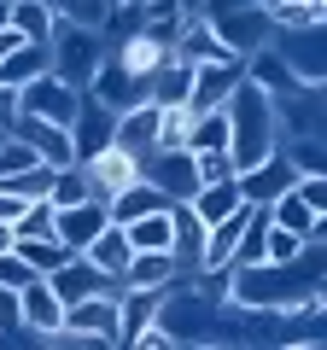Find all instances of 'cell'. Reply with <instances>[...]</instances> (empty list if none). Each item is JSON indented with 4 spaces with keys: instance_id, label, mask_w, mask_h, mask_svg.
<instances>
[{
    "instance_id": "obj_1",
    "label": "cell",
    "mask_w": 327,
    "mask_h": 350,
    "mask_svg": "<svg viewBox=\"0 0 327 350\" xmlns=\"http://www.w3.org/2000/svg\"><path fill=\"white\" fill-rule=\"evenodd\" d=\"M228 123H234V140H228V158H234V175L257 170L269 152H280V105L269 100L252 76H239L234 94H228Z\"/></svg>"
},
{
    "instance_id": "obj_2",
    "label": "cell",
    "mask_w": 327,
    "mask_h": 350,
    "mask_svg": "<svg viewBox=\"0 0 327 350\" xmlns=\"http://www.w3.org/2000/svg\"><path fill=\"white\" fill-rule=\"evenodd\" d=\"M53 76H64L70 88H88V76L100 70L105 59V36L94 24H76V18L59 12V24H53Z\"/></svg>"
},
{
    "instance_id": "obj_3",
    "label": "cell",
    "mask_w": 327,
    "mask_h": 350,
    "mask_svg": "<svg viewBox=\"0 0 327 350\" xmlns=\"http://www.w3.org/2000/svg\"><path fill=\"white\" fill-rule=\"evenodd\" d=\"M205 18L216 24V36H222L239 59L275 41V18H269L263 0H239V6H216V0H211V12H205Z\"/></svg>"
},
{
    "instance_id": "obj_4",
    "label": "cell",
    "mask_w": 327,
    "mask_h": 350,
    "mask_svg": "<svg viewBox=\"0 0 327 350\" xmlns=\"http://www.w3.org/2000/svg\"><path fill=\"white\" fill-rule=\"evenodd\" d=\"M18 100H24V111H29V117L70 129V123H76V111H82V88H70L64 76H53V70H47V76H36V82L18 88Z\"/></svg>"
},
{
    "instance_id": "obj_5",
    "label": "cell",
    "mask_w": 327,
    "mask_h": 350,
    "mask_svg": "<svg viewBox=\"0 0 327 350\" xmlns=\"http://www.w3.org/2000/svg\"><path fill=\"white\" fill-rule=\"evenodd\" d=\"M146 82H152V76H140L135 64H123L117 53H105L100 70L88 76V88H82V94H88V100H100V105H112V111H129V105L146 100Z\"/></svg>"
},
{
    "instance_id": "obj_6",
    "label": "cell",
    "mask_w": 327,
    "mask_h": 350,
    "mask_svg": "<svg viewBox=\"0 0 327 350\" xmlns=\"http://www.w3.org/2000/svg\"><path fill=\"white\" fill-rule=\"evenodd\" d=\"M140 175H146L164 199H193L199 193V170H193L187 146H158L152 158H140Z\"/></svg>"
},
{
    "instance_id": "obj_7",
    "label": "cell",
    "mask_w": 327,
    "mask_h": 350,
    "mask_svg": "<svg viewBox=\"0 0 327 350\" xmlns=\"http://www.w3.org/2000/svg\"><path fill=\"white\" fill-rule=\"evenodd\" d=\"M246 76H252L257 88H263L269 100H304V76H298V64L287 59V53H275V47H257V53H246Z\"/></svg>"
},
{
    "instance_id": "obj_8",
    "label": "cell",
    "mask_w": 327,
    "mask_h": 350,
    "mask_svg": "<svg viewBox=\"0 0 327 350\" xmlns=\"http://www.w3.org/2000/svg\"><path fill=\"white\" fill-rule=\"evenodd\" d=\"M112 140H117V111L82 94V111H76V123H70V158L88 163V158H100Z\"/></svg>"
},
{
    "instance_id": "obj_9",
    "label": "cell",
    "mask_w": 327,
    "mask_h": 350,
    "mask_svg": "<svg viewBox=\"0 0 327 350\" xmlns=\"http://www.w3.org/2000/svg\"><path fill=\"white\" fill-rule=\"evenodd\" d=\"M170 53L187 59V64H246L222 36H216L211 18H181V36H176V47H170Z\"/></svg>"
},
{
    "instance_id": "obj_10",
    "label": "cell",
    "mask_w": 327,
    "mask_h": 350,
    "mask_svg": "<svg viewBox=\"0 0 327 350\" xmlns=\"http://www.w3.org/2000/svg\"><path fill=\"white\" fill-rule=\"evenodd\" d=\"M18 304H24V327L41 338V345H53V338L64 333V298L47 286V275H41V280H29V286L18 292Z\"/></svg>"
},
{
    "instance_id": "obj_11",
    "label": "cell",
    "mask_w": 327,
    "mask_h": 350,
    "mask_svg": "<svg viewBox=\"0 0 327 350\" xmlns=\"http://www.w3.org/2000/svg\"><path fill=\"white\" fill-rule=\"evenodd\" d=\"M47 286L59 292L64 304H76V298H88V292H123V280H112L105 269H94V262L82 257V251H76V257H64L59 269L47 275Z\"/></svg>"
},
{
    "instance_id": "obj_12",
    "label": "cell",
    "mask_w": 327,
    "mask_h": 350,
    "mask_svg": "<svg viewBox=\"0 0 327 350\" xmlns=\"http://www.w3.org/2000/svg\"><path fill=\"white\" fill-rule=\"evenodd\" d=\"M88 181H94V199L112 204L129 181H140V158H135V152H123V146H105L100 158H88Z\"/></svg>"
},
{
    "instance_id": "obj_13",
    "label": "cell",
    "mask_w": 327,
    "mask_h": 350,
    "mask_svg": "<svg viewBox=\"0 0 327 350\" xmlns=\"http://www.w3.org/2000/svg\"><path fill=\"white\" fill-rule=\"evenodd\" d=\"M292 181H298L292 158H287V152H269V158L257 163V170H246V175H239V193H246V204H275L280 193L292 187Z\"/></svg>"
},
{
    "instance_id": "obj_14",
    "label": "cell",
    "mask_w": 327,
    "mask_h": 350,
    "mask_svg": "<svg viewBox=\"0 0 327 350\" xmlns=\"http://www.w3.org/2000/svg\"><path fill=\"white\" fill-rule=\"evenodd\" d=\"M239 76H246V64H193L187 111H216V105H228V94H234Z\"/></svg>"
},
{
    "instance_id": "obj_15",
    "label": "cell",
    "mask_w": 327,
    "mask_h": 350,
    "mask_svg": "<svg viewBox=\"0 0 327 350\" xmlns=\"http://www.w3.org/2000/svg\"><path fill=\"white\" fill-rule=\"evenodd\" d=\"M158 105L152 100H140V105H129V111H117V140L112 146H123V152H135V158H152L158 152Z\"/></svg>"
},
{
    "instance_id": "obj_16",
    "label": "cell",
    "mask_w": 327,
    "mask_h": 350,
    "mask_svg": "<svg viewBox=\"0 0 327 350\" xmlns=\"http://www.w3.org/2000/svg\"><path fill=\"white\" fill-rule=\"evenodd\" d=\"M105 222H112V204H100V199H82V204H64V211L53 216V234H59L70 251H82V245H88V239L100 234Z\"/></svg>"
},
{
    "instance_id": "obj_17",
    "label": "cell",
    "mask_w": 327,
    "mask_h": 350,
    "mask_svg": "<svg viewBox=\"0 0 327 350\" xmlns=\"http://www.w3.org/2000/svg\"><path fill=\"white\" fill-rule=\"evenodd\" d=\"M158 304H164V292H152V286H123V298H117V345H135V338L158 321Z\"/></svg>"
},
{
    "instance_id": "obj_18",
    "label": "cell",
    "mask_w": 327,
    "mask_h": 350,
    "mask_svg": "<svg viewBox=\"0 0 327 350\" xmlns=\"http://www.w3.org/2000/svg\"><path fill=\"white\" fill-rule=\"evenodd\" d=\"M82 257L94 262V269H105L112 280H123V269H129V257H135V245H129V228L123 222H105L100 234L82 245Z\"/></svg>"
},
{
    "instance_id": "obj_19",
    "label": "cell",
    "mask_w": 327,
    "mask_h": 350,
    "mask_svg": "<svg viewBox=\"0 0 327 350\" xmlns=\"http://www.w3.org/2000/svg\"><path fill=\"white\" fill-rule=\"evenodd\" d=\"M170 228H176V239H170L176 262H181V269H199V251H205V222H199V211H193L187 199H170Z\"/></svg>"
},
{
    "instance_id": "obj_20",
    "label": "cell",
    "mask_w": 327,
    "mask_h": 350,
    "mask_svg": "<svg viewBox=\"0 0 327 350\" xmlns=\"http://www.w3.org/2000/svg\"><path fill=\"white\" fill-rule=\"evenodd\" d=\"M187 88H193V64L176 59V53H164L152 82H146V100L152 105H187Z\"/></svg>"
},
{
    "instance_id": "obj_21",
    "label": "cell",
    "mask_w": 327,
    "mask_h": 350,
    "mask_svg": "<svg viewBox=\"0 0 327 350\" xmlns=\"http://www.w3.org/2000/svg\"><path fill=\"white\" fill-rule=\"evenodd\" d=\"M53 70V47L47 41H24V47H12L6 59H0V82L6 88H24V82H36V76H47Z\"/></svg>"
},
{
    "instance_id": "obj_22",
    "label": "cell",
    "mask_w": 327,
    "mask_h": 350,
    "mask_svg": "<svg viewBox=\"0 0 327 350\" xmlns=\"http://www.w3.org/2000/svg\"><path fill=\"white\" fill-rule=\"evenodd\" d=\"M176 275H181L176 251H135L129 269H123V286H152V292H164Z\"/></svg>"
},
{
    "instance_id": "obj_23",
    "label": "cell",
    "mask_w": 327,
    "mask_h": 350,
    "mask_svg": "<svg viewBox=\"0 0 327 350\" xmlns=\"http://www.w3.org/2000/svg\"><path fill=\"white\" fill-rule=\"evenodd\" d=\"M193 211H199V222L211 228V222H222L228 211H239V204H246V193H239V175H222V181H205L199 193H193Z\"/></svg>"
},
{
    "instance_id": "obj_24",
    "label": "cell",
    "mask_w": 327,
    "mask_h": 350,
    "mask_svg": "<svg viewBox=\"0 0 327 350\" xmlns=\"http://www.w3.org/2000/svg\"><path fill=\"white\" fill-rule=\"evenodd\" d=\"M234 140V123H228V105L216 111H193V129H187V152H228Z\"/></svg>"
},
{
    "instance_id": "obj_25",
    "label": "cell",
    "mask_w": 327,
    "mask_h": 350,
    "mask_svg": "<svg viewBox=\"0 0 327 350\" xmlns=\"http://www.w3.org/2000/svg\"><path fill=\"white\" fill-rule=\"evenodd\" d=\"M53 24H59L53 0H12V29L24 41H53Z\"/></svg>"
},
{
    "instance_id": "obj_26",
    "label": "cell",
    "mask_w": 327,
    "mask_h": 350,
    "mask_svg": "<svg viewBox=\"0 0 327 350\" xmlns=\"http://www.w3.org/2000/svg\"><path fill=\"white\" fill-rule=\"evenodd\" d=\"M164 204H170V199H164V193L146 181V175H140V181H129V187L112 199V222H135V216H146V211H164Z\"/></svg>"
},
{
    "instance_id": "obj_27",
    "label": "cell",
    "mask_w": 327,
    "mask_h": 350,
    "mask_svg": "<svg viewBox=\"0 0 327 350\" xmlns=\"http://www.w3.org/2000/svg\"><path fill=\"white\" fill-rule=\"evenodd\" d=\"M123 228H129V245H135V251H170V239H176V228H170V204L135 216V222H123Z\"/></svg>"
},
{
    "instance_id": "obj_28",
    "label": "cell",
    "mask_w": 327,
    "mask_h": 350,
    "mask_svg": "<svg viewBox=\"0 0 327 350\" xmlns=\"http://www.w3.org/2000/svg\"><path fill=\"white\" fill-rule=\"evenodd\" d=\"M18 257H24L36 275H53V269H59L64 257H76V251L64 245L59 234H36V239H18Z\"/></svg>"
},
{
    "instance_id": "obj_29",
    "label": "cell",
    "mask_w": 327,
    "mask_h": 350,
    "mask_svg": "<svg viewBox=\"0 0 327 350\" xmlns=\"http://www.w3.org/2000/svg\"><path fill=\"white\" fill-rule=\"evenodd\" d=\"M269 222H280V228H292L298 239H310V228H315V211L304 204V193H298V181H292L287 193H280L275 204H269Z\"/></svg>"
},
{
    "instance_id": "obj_30",
    "label": "cell",
    "mask_w": 327,
    "mask_h": 350,
    "mask_svg": "<svg viewBox=\"0 0 327 350\" xmlns=\"http://www.w3.org/2000/svg\"><path fill=\"white\" fill-rule=\"evenodd\" d=\"M53 204H82V199H94V181H88V163H59L53 170V193H47Z\"/></svg>"
},
{
    "instance_id": "obj_31",
    "label": "cell",
    "mask_w": 327,
    "mask_h": 350,
    "mask_svg": "<svg viewBox=\"0 0 327 350\" xmlns=\"http://www.w3.org/2000/svg\"><path fill=\"white\" fill-rule=\"evenodd\" d=\"M0 193H12V199H47L53 193V163H29V170H12V175H0Z\"/></svg>"
},
{
    "instance_id": "obj_32",
    "label": "cell",
    "mask_w": 327,
    "mask_h": 350,
    "mask_svg": "<svg viewBox=\"0 0 327 350\" xmlns=\"http://www.w3.org/2000/svg\"><path fill=\"white\" fill-rule=\"evenodd\" d=\"M280 152L292 158L298 175H327V135H292Z\"/></svg>"
},
{
    "instance_id": "obj_33",
    "label": "cell",
    "mask_w": 327,
    "mask_h": 350,
    "mask_svg": "<svg viewBox=\"0 0 327 350\" xmlns=\"http://www.w3.org/2000/svg\"><path fill=\"white\" fill-rule=\"evenodd\" d=\"M304 245H310V239H298L292 228H280V222H269V234H263V257L269 262H298Z\"/></svg>"
},
{
    "instance_id": "obj_34",
    "label": "cell",
    "mask_w": 327,
    "mask_h": 350,
    "mask_svg": "<svg viewBox=\"0 0 327 350\" xmlns=\"http://www.w3.org/2000/svg\"><path fill=\"white\" fill-rule=\"evenodd\" d=\"M158 146H187V129H193V111L187 105H158Z\"/></svg>"
},
{
    "instance_id": "obj_35",
    "label": "cell",
    "mask_w": 327,
    "mask_h": 350,
    "mask_svg": "<svg viewBox=\"0 0 327 350\" xmlns=\"http://www.w3.org/2000/svg\"><path fill=\"white\" fill-rule=\"evenodd\" d=\"M29 280H41V275H36V269H29L24 257H18V245H12V251H0V286H12V292H24Z\"/></svg>"
},
{
    "instance_id": "obj_36",
    "label": "cell",
    "mask_w": 327,
    "mask_h": 350,
    "mask_svg": "<svg viewBox=\"0 0 327 350\" xmlns=\"http://www.w3.org/2000/svg\"><path fill=\"white\" fill-rule=\"evenodd\" d=\"M193 170H199V187H205V181L234 175V158H228V152H193Z\"/></svg>"
},
{
    "instance_id": "obj_37",
    "label": "cell",
    "mask_w": 327,
    "mask_h": 350,
    "mask_svg": "<svg viewBox=\"0 0 327 350\" xmlns=\"http://www.w3.org/2000/svg\"><path fill=\"white\" fill-rule=\"evenodd\" d=\"M298 193L315 216H327V175H298Z\"/></svg>"
},
{
    "instance_id": "obj_38",
    "label": "cell",
    "mask_w": 327,
    "mask_h": 350,
    "mask_svg": "<svg viewBox=\"0 0 327 350\" xmlns=\"http://www.w3.org/2000/svg\"><path fill=\"white\" fill-rule=\"evenodd\" d=\"M18 111H24V100H18V88H6V82H0V135H12Z\"/></svg>"
},
{
    "instance_id": "obj_39",
    "label": "cell",
    "mask_w": 327,
    "mask_h": 350,
    "mask_svg": "<svg viewBox=\"0 0 327 350\" xmlns=\"http://www.w3.org/2000/svg\"><path fill=\"white\" fill-rule=\"evenodd\" d=\"M181 12H187V18H205V12H211V0H181Z\"/></svg>"
},
{
    "instance_id": "obj_40",
    "label": "cell",
    "mask_w": 327,
    "mask_h": 350,
    "mask_svg": "<svg viewBox=\"0 0 327 350\" xmlns=\"http://www.w3.org/2000/svg\"><path fill=\"white\" fill-rule=\"evenodd\" d=\"M18 245V234H12V222H0V251H12Z\"/></svg>"
},
{
    "instance_id": "obj_41",
    "label": "cell",
    "mask_w": 327,
    "mask_h": 350,
    "mask_svg": "<svg viewBox=\"0 0 327 350\" xmlns=\"http://www.w3.org/2000/svg\"><path fill=\"white\" fill-rule=\"evenodd\" d=\"M12 24V0H0V29Z\"/></svg>"
},
{
    "instance_id": "obj_42",
    "label": "cell",
    "mask_w": 327,
    "mask_h": 350,
    "mask_svg": "<svg viewBox=\"0 0 327 350\" xmlns=\"http://www.w3.org/2000/svg\"><path fill=\"white\" fill-rule=\"evenodd\" d=\"M53 6H59V12H70V6H76V0H53Z\"/></svg>"
}]
</instances>
